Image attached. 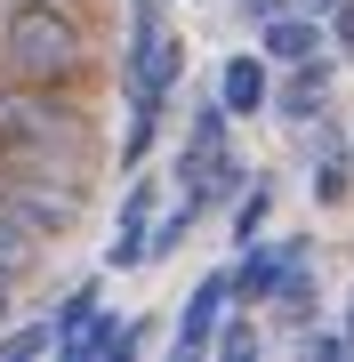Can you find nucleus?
I'll use <instances>...</instances> for the list:
<instances>
[{
	"label": "nucleus",
	"instance_id": "1",
	"mask_svg": "<svg viewBox=\"0 0 354 362\" xmlns=\"http://www.w3.org/2000/svg\"><path fill=\"white\" fill-rule=\"evenodd\" d=\"M0 73L49 89L89 73V25L73 16V0H0Z\"/></svg>",
	"mask_w": 354,
	"mask_h": 362
},
{
	"label": "nucleus",
	"instance_id": "2",
	"mask_svg": "<svg viewBox=\"0 0 354 362\" xmlns=\"http://www.w3.org/2000/svg\"><path fill=\"white\" fill-rule=\"evenodd\" d=\"M0 153L57 161V169H81V177H89L97 137H89V121H81V105H65L49 81H8L0 73Z\"/></svg>",
	"mask_w": 354,
	"mask_h": 362
},
{
	"label": "nucleus",
	"instance_id": "3",
	"mask_svg": "<svg viewBox=\"0 0 354 362\" xmlns=\"http://www.w3.org/2000/svg\"><path fill=\"white\" fill-rule=\"evenodd\" d=\"M0 209H8V218H25V226H40V233H73L81 209H89V194H81V169L0 153Z\"/></svg>",
	"mask_w": 354,
	"mask_h": 362
},
{
	"label": "nucleus",
	"instance_id": "4",
	"mask_svg": "<svg viewBox=\"0 0 354 362\" xmlns=\"http://www.w3.org/2000/svg\"><path fill=\"white\" fill-rule=\"evenodd\" d=\"M177 65H185V49L170 40V25L153 16V0H137V40H129V153H145L161 105H170Z\"/></svg>",
	"mask_w": 354,
	"mask_h": 362
},
{
	"label": "nucleus",
	"instance_id": "5",
	"mask_svg": "<svg viewBox=\"0 0 354 362\" xmlns=\"http://www.w3.org/2000/svg\"><path fill=\"white\" fill-rule=\"evenodd\" d=\"M225 298H234V274H210L194 298H185V314H177V354H201L218 338V314H225Z\"/></svg>",
	"mask_w": 354,
	"mask_h": 362
},
{
	"label": "nucleus",
	"instance_id": "6",
	"mask_svg": "<svg viewBox=\"0 0 354 362\" xmlns=\"http://www.w3.org/2000/svg\"><path fill=\"white\" fill-rule=\"evenodd\" d=\"M40 250H49V233H40V226H25V218H8V209H0V274H8V282H25V274L40 266Z\"/></svg>",
	"mask_w": 354,
	"mask_h": 362
},
{
	"label": "nucleus",
	"instance_id": "7",
	"mask_svg": "<svg viewBox=\"0 0 354 362\" xmlns=\"http://www.w3.org/2000/svg\"><path fill=\"white\" fill-rule=\"evenodd\" d=\"M290 274H298V250H258V258H242L234 290H242V298H282Z\"/></svg>",
	"mask_w": 354,
	"mask_h": 362
},
{
	"label": "nucleus",
	"instance_id": "8",
	"mask_svg": "<svg viewBox=\"0 0 354 362\" xmlns=\"http://www.w3.org/2000/svg\"><path fill=\"white\" fill-rule=\"evenodd\" d=\"M218 97H225V113H258L266 105V65L258 57H234V65L218 73Z\"/></svg>",
	"mask_w": 354,
	"mask_h": 362
},
{
	"label": "nucleus",
	"instance_id": "9",
	"mask_svg": "<svg viewBox=\"0 0 354 362\" xmlns=\"http://www.w3.org/2000/svg\"><path fill=\"white\" fill-rule=\"evenodd\" d=\"M314 16H266V57H282V65H306L314 57Z\"/></svg>",
	"mask_w": 354,
	"mask_h": 362
},
{
	"label": "nucleus",
	"instance_id": "10",
	"mask_svg": "<svg viewBox=\"0 0 354 362\" xmlns=\"http://www.w3.org/2000/svg\"><path fill=\"white\" fill-rule=\"evenodd\" d=\"M153 202L145 194H129V209H121V233H113V266H137V258H153Z\"/></svg>",
	"mask_w": 354,
	"mask_h": 362
},
{
	"label": "nucleus",
	"instance_id": "11",
	"mask_svg": "<svg viewBox=\"0 0 354 362\" xmlns=\"http://www.w3.org/2000/svg\"><path fill=\"white\" fill-rule=\"evenodd\" d=\"M129 346H137L129 322H81V330L65 338V354H81V362H97V354H129Z\"/></svg>",
	"mask_w": 354,
	"mask_h": 362
},
{
	"label": "nucleus",
	"instance_id": "12",
	"mask_svg": "<svg viewBox=\"0 0 354 362\" xmlns=\"http://www.w3.org/2000/svg\"><path fill=\"white\" fill-rule=\"evenodd\" d=\"M322 97H330V73H322V65H306L298 81H290L282 113H290V121H314V113H322Z\"/></svg>",
	"mask_w": 354,
	"mask_h": 362
},
{
	"label": "nucleus",
	"instance_id": "13",
	"mask_svg": "<svg viewBox=\"0 0 354 362\" xmlns=\"http://www.w3.org/2000/svg\"><path fill=\"white\" fill-rule=\"evenodd\" d=\"M57 338H65L57 322H25V330H8V338H0V362H33V354H49Z\"/></svg>",
	"mask_w": 354,
	"mask_h": 362
},
{
	"label": "nucleus",
	"instance_id": "14",
	"mask_svg": "<svg viewBox=\"0 0 354 362\" xmlns=\"http://www.w3.org/2000/svg\"><path fill=\"white\" fill-rule=\"evenodd\" d=\"M81 322H97V282H81V290L65 298V314H57V330H65V338H73Z\"/></svg>",
	"mask_w": 354,
	"mask_h": 362
},
{
	"label": "nucleus",
	"instance_id": "15",
	"mask_svg": "<svg viewBox=\"0 0 354 362\" xmlns=\"http://www.w3.org/2000/svg\"><path fill=\"white\" fill-rule=\"evenodd\" d=\"M234 226H242V242H249V233H258V226H266V194H249V202L234 209Z\"/></svg>",
	"mask_w": 354,
	"mask_h": 362
},
{
	"label": "nucleus",
	"instance_id": "16",
	"mask_svg": "<svg viewBox=\"0 0 354 362\" xmlns=\"http://www.w3.org/2000/svg\"><path fill=\"white\" fill-rule=\"evenodd\" d=\"M218 354H258V330H242V322H234V330L218 338Z\"/></svg>",
	"mask_w": 354,
	"mask_h": 362
},
{
	"label": "nucleus",
	"instance_id": "17",
	"mask_svg": "<svg viewBox=\"0 0 354 362\" xmlns=\"http://www.w3.org/2000/svg\"><path fill=\"white\" fill-rule=\"evenodd\" d=\"M242 16H258V25H266V16H282V0H242Z\"/></svg>",
	"mask_w": 354,
	"mask_h": 362
},
{
	"label": "nucleus",
	"instance_id": "18",
	"mask_svg": "<svg viewBox=\"0 0 354 362\" xmlns=\"http://www.w3.org/2000/svg\"><path fill=\"white\" fill-rule=\"evenodd\" d=\"M338 40H346V57H354V8H338Z\"/></svg>",
	"mask_w": 354,
	"mask_h": 362
},
{
	"label": "nucleus",
	"instance_id": "19",
	"mask_svg": "<svg viewBox=\"0 0 354 362\" xmlns=\"http://www.w3.org/2000/svg\"><path fill=\"white\" fill-rule=\"evenodd\" d=\"M8 290H16V282H8V274H0V322H8Z\"/></svg>",
	"mask_w": 354,
	"mask_h": 362
},
{
	"label": "nucleus",
	"instance_id": "20",
	"mask_svg": "<svg viewBox=\"0 0 354 362\" xmlns=\"http://www.w3.org/2000/svg\"><path fill=\"white\" fill-rule=\"evenodd\" d=\"M346 338H354V330H346Z\"/></svg>",
	"mask_w": 354,
	"mask_h": 362
}]
</instances>
